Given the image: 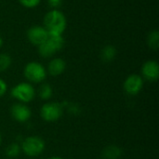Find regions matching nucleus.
I'll return each instance as SVG.
<instances>
[{
	"instance_id": "f257e3e1",
	"label": "nucleus",
	"mask_w": 159,
	"mask_h": 159,
	"mask_svg": "<svg viewBox=\"0 0 159 159\" xmlns=\"http://www.w3.org/2000/svg\"><path fill=\"white\" fill-rule=\"evenodd\" d=\"M43 26L48 34H62L67 27V19L60 9L51 8L44 16Z\"/></svg>"
},
{
	"instance_id": "f03ea898",
	"label": "nucleus",
	"mask_w": 159,
	"mask_h": 159,
	"mask_svg": "<svg viewBox=\"0 0 159 159\" xmlns=\"http://www.w3.org/2000/svg\"><path fill=\"white\" fill-rule=\"evenodd\" d=\"M23 75L32 83H41L47 77V70L40 62L30 61L25 65Z\"/></svg>"
},
{
	"instance_id": "7ed1b4c3",
	"label": "nucleus",
	"mask_w": 159,
	"mask_h": 159,
	"mask_svg": "<svg viewBox=\"0 0 159 159\" xmlns=\"http://www.w3.org/2000/svg\"><path fill=\"white\" fill-rule=\"evenodd\" d=\"M46 144L43 139L37 136H30L21 143L20 149L28 157H37L43 153Z\"/></svg>"
},
{
	"instance_id": "20e7f679",
	"label": "nucleus",
	"mask_w": 159,
	"mask_h": 159,
	"mask_svg": "<svg viewBox=\"0 0 159 159\" xmlns=\"http://www.w3.org/2000/svg\"><path fill=\"white\" fill-rule=\"evenodd\" d=\"M11 96L21 103H27L34 99L35 90L33 85H31L30 83L21 82L12 88Z\"/></svg>"
},
{
	"instance_id": "39448f33",
	"label": "nucleus",
	"mask_w": 159,
	"mask_h": 159,
	"mask_svg": "<svg viewBox=\"0 0 159 159\" xmlns=\"http://www.w3.org/2000/svg\"><path fill=\"white\" fill-rule=\"evenodd\" d=\"M41 117L47 122H55L63 115V105L60 102H49L45 103L40 110Z\"/></svg>"
},
{
	"instance_id": "423d86ee",
	"label": "nucleus",
	"mask_w": 159,
	"mask_h": 159,
	"mask_svg": "<svg viewBox=\"0 0 159 159\" xmlns=\"http://www.w3.org/2000/svg\"><path fill=\"white\" fill-rule=\"evenodd\" d=\"M26 36H27L28 41L32 45L38 47L40 44H42L43 42H45L47 40V38L48 36V33L44 28V26L34 25V26H31L27 30Z\"/></svg>"
},
{
	"instance_id": "0eeeda50",
	"label": "nucleus",
	"mask_w": 159,
	"mask_h": 159,
	"mask_svg": "<svg viewBox=\"0 0 159 159\" xmlns=\"http://www.w3.org/2000/svg\"><path fill=\"white\" fill-rule=\"evenodd\" d=\"M124 90L129 95H137L143 88V78L136 74L129 75L124 81Z\"/></svg>"
},
{
	"instance_id": "6e6552de",
	"label": "nucleus",
	"mask_w": 159,
	"mask_h": 159,
	"mask_svg": "<svg viewBox=\"0 0 159 159\" xmlns=\"http://www.w3.org/2000/svg\"><path fill=\"white\" fill-rule=\"evenodd\" d=\"M142 77L150 81L155 82L159 77L158 62L154 60L145 61L142 66Z\"/></svg>"
},
{
	"instance_id": "1a4fd4ad",
	"label": "nucleus",
	"mask_w": 159,
	"mask_h": 159,
	"mask_svg": "<svg viewBox=\"0 0 159 159\" xmlns=\"http://www.w3.org/2000/svg\"><path fill=\"white\" fill-rule=\"evenodd\" d=\"M11 116L17 122H27L32 116L30 108L24 103H15L11 107Z\"/></svg>"
},
{
	"instance_id": "9d476101",
	"label": "nucleus",
	"mask_w": 159,
	"mask_h": 159,
	"mask_svg": "<svg viewBox=\"0 0 159 159\" xmlns=\"http://www.w3.org/2000/svg\"><path fill=\"white\" fill-rule=\"evenodd\" d=\"M66 69V62L61 58L52 59L48 65V72L52 76H58L63 74Z\"/></svg>"
},
{
	"instance_id": "9b49d317",
	"label": "nucleus",
	"mask_w": 159,
	"mask_h": 159,
	"mask_svg": "<svg viewBox=\"0 0 159 159\" xmlns=\"http://www.w3.org/2000/svg\"><path fill=\"white\" fill-rule=\"evenodd\" d=\"M37 51H38V54L42 58L48 59V58H51L52 56H54L55 53H57L59 50L48 37L45 42H43L37 47Z\"/></svg>"
},
{
	"instance_id": "f8f14e48",
	"label": "nucleus",
	"mask_w": 159,
	"mask_h": 159,
	"mask_svg": "<svg viewBox=\"0 0 159 159\" xmlns=\"http://www.w3.org/2000/svg\"><path fill=\"white\" fill-rule=\"evenodd\" d=\"M117 50L116 48L113 45H106L101 50V59L103 62H111L116 57Z\"/></svg>"
},
{
	"instance_id": "ddd939ff",
	"label": "nucleus",
	"mask_w": 159,
	"mask_h": 159,
	"mask_svg": "<svg viewBox=\"0 0 159 159\" xmlns=\"http://www.w3.org/2000/svg\"><path fill=\"white\" fill-rule=\"evenodd\" d=\"M122 156V150L116 145H108L102 152V159H119Z\"/></svg>"
},
{
	"instance_id": "4468645a",
	"label": "nucleus",
	"mask_w": 159,
	"mask_h": 159,
	"mask_svg": "<svg viewBox=\"0 0 159 159\" xmlns=\"http://www.w3.org/2000/svg\"><path fill=\"white\" fill-rule=\"evenodd\" d=\"M147 45L153 50H157L159 48V32L153 30L147 35Z\"/></svg>"
},
{
	"instance_id": "2eb2a0df",
	"label": "nucleus",
	"mask_w": 159,
	"mask_h": 159,
	"mask_svg": "<svg viewBox=\"0 0 159 159\" xmlns=\"http://www.w3.org/2000/svg\"><path fill=\"white\" fill-rule=\"evenodd\" d=\"M38 94H39V97H40L42 100H44V101L49 100V99L52 97V94H53L52 88L50 87L49 84H43V85L39 88Z\"/></svg>"
},
{
	"instance_id": "dca6fc26",
	"label": "nucleus",
	"mask_w": 159,
	"mask_h": 159,
	"mask_svg": "<svg viewBox=\"0 0 159 159\" xmlns=\"http://www.w3.org/2000/svg\"><path fill=\"white\" fill-rule=\"evenodd\" d=\"M12 63V59L7 53H0V72L7 71Z\"/></svg>"
},
{
	"instance_id": "f3484780",
	"label": "nucleus",
	"mask_w": 159,
	"mask_h": 159,
	"mask_svg": "<svg viewBox=\"0 0 159 159\" xmlns=\"http://www.w3.org/2000/svg\"><path fill=\"white\" fill-rule=\"evenodd\" d=\"M20 150H21L20 149V146L18 143H14L9 144L7 147V149H6V155L9 158H15V157H17L20 155Z\"/></svg>"
},
{
	"instance_id": "a211bd4d",
	"label": "nucleus",
	"mask_w": 159,
	"mask_h": 159,
	"mask_svg": "<svg viewBox=\"0 0 159 159\" xmlns=\"http://www.w3.org/2000/svg\"><path fill=\"white\" fill-rule=\"evenodd\" d=\"M18 2L25 8H34L40 4L41 0H18Z\"/></svg>"
},
{
	"instance_id": "6ab92c4d",
	"label": "nucleus",
	"mask_w": 159,
	"mask_h": 159,
	"mask_svg": "<svg viewBox=\"0 0 159 159\" xmlns=\"http://www.w3.org/2000/svg\"><path fill=\"white\" fill-rule=\"evenodd\" d=\"M7 90V85L5 82V80H3L2 78H0V97L4 96L6 94Z\"/></svg>"
},
{
	"instance_id": "aec40b11",
	"label": "nucleus",
	"mask_w": 159,
	"mask_h": 159,
	"mask_svg": "<svg viewBox=\"0 0 159 159\" xmlns=\"http://www.w3.org/2000/svg\"><path fill=\"white\" fill-rule=\"evenodd\" d=\"M63 0H47L48 4L49 5V7H51L52 8H58L61 4H62Z\"/></svg>"
},
{
	"instance_id": "412c9836",
	"label": "nucleus",
	"mask_w": 159,
	"mask_h": 159,
	"mask_svg": "<svg viewBox=\"0 0 159 159\" xmlns=\"http://www.w3.org/2000/svg\"><path fill=\"white\" fill-rule=\"evenodd\" d=\"M3 45H4V40H3L2 36L0 35V49H1V48L3 47Z\"/></svg>"
},
{
	"instance_id": "4be33fe9",
	"label": "nucleus",
	"mask_w": 159,
	"mask_h": 159,
	"mask_svg": "<svg viewBox=\"0 0 159 159\" xmlns=\"http://www.w3.org/2000/svg\"><path fill=\"white\" fill-rule=\"evenodd\" d=\"M48 159H63L62 157H49Z\"/></svg>"
},
{
	"instance_id": "5701e85b",
	"label": "nucleus",
	"mask_w": 159,
	"mask_h": 159,
	"mask_svg": "<svg viewBox=\"0 0 159 159\" xmlns=\"http://www.w3.org/2000/svg\"><path fill=\"white\" fill-rule=\"evenodd\" d=\"M1 142H2V138H1V134H0V144H1Z\"/></svg>"
}]
</instances>
